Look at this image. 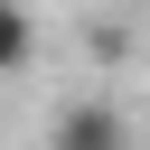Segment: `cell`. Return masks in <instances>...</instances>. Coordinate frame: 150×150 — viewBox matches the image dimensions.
Masks as SVG:
<instances>
[{
	"label": "cell",
	"mask_w": 150,
	"mask_h": 150,
	"mask_svg": "<svg viewBox=\"0 0 150 150\" xmlns=\"http://www.w3.org/2000/svg\"><path fill=\"white\" fill-rule=\"evenodd\" d=\"M28 56H38V28H28V9H19V0H0V75H19Z\"/></svg>",
	"instance_id": "2"
},
{
	"label": "cell",
	"mask_w": 150,
	"mask_h": 150,
	"mask_svg": "<svg viewBox=\"0 0 150 150\" xmlns=\"http://www.w3.org/2000/svg\"><path fill=\"white\" fill-rule=\"evenodd\" d=\"M56 150H131V112L103 103V94H84V103L56 112Z\"/></svg>",
	"instance_id": "1"
}]
</instances>
